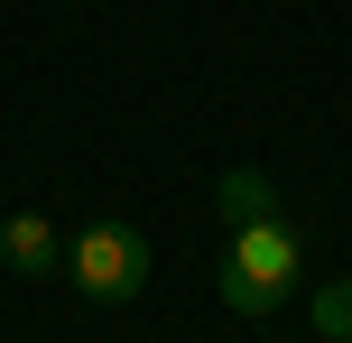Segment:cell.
I'll return each instance as SVG.
<instances>
[{
	"label": "cell",
	"instance_id": "cell-1",
	"mask_svg": "<svg viewBox=\"0 0 352 343\" xmlns=\"http://www.w3.org/2000/svg\"><path fill=\"white\" fill-rule=\"evenodd\" d=\"M287 288H297V223L269 214V223H241L223 251V307L241 316V325H269V316L287 307Z\"/></svg>",
	"mask_w": 352,
	"mask_h": 343
},
{
	"label": "cell",
	"instance_id": "cell-2",
	"mask_svg": "<svg viewBox=\"0 0 352 343\" xmlns=\"http://www.w3.org/2000/svg\"><path fill=\"white\" fill-rule=\"evenodd\" d=\"M65 269L93 307H130L148 288V241H140V223H84L65 241Z\"/></svg>",
	"mask_w": 352,
	"mask_h": 343
},
{
	"label": "cell",
	"instance_id": "cell-3",
	"mask_svg": "<svg viewBox=\"0 0 352 343\" xmlns=\"http://www.w3.org/2000/svg\"><path fill=\"white\" fill-rule=\"evenodd\" d=\"M0 260H10L19 278H47V269H65V232H56L47 214H10L0 223Z\"/></svg>",
	"mask_w": 352,
	"mask_h": 343
},
{
	"label": "cell",
	"instance_id": "cell-4",
	"mask_svg": "<svg viewBox=\"0 0 352 343\" xmlns=\"http://www.w3.org/2000/svg\"><path fill=\"white\" fill-rule=\"evenodd\" d=\"M213 204H223V232H241V223L278 214V186H269L260 167H223V177H213Z\"/></svg>",
	"mask_w": 352,
	"mask_h": 343
},
{
	"label": "cell",
	"instance_id": "cell-5",
	"mask_svg": "<svg viewBox=\"0 0 352 343\" xmlns=\"http://www.w3.org/2000/svg\"><path fill=\"white\" fill-rule=\"evenodd\" d=\"M306 325H316L324 343H352V278H324L316 307H306Z\"/></svg>",
	"mask_w": 352,
	"mask_h": 343
}]
</instances>
